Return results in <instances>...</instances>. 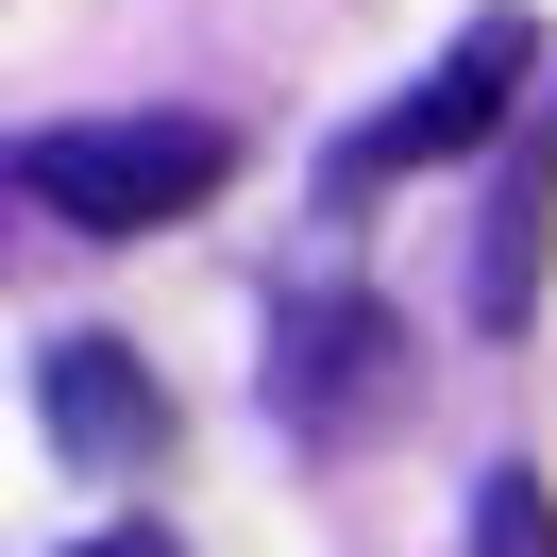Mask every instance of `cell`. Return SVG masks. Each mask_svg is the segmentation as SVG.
<instances>
[{"label": "cell", "instance_id": "cell-1", "mask_svg": "<svg viewBox=\"0 0 557 557\" xmlns=\"http://www.w3.org/2000/svg\"><path fill=\"white\" fill-rule=\"evenodd\" d=\"M17 186L51 220H85V237H170V220H203L237 186V136L220 119H51L17 152Z\"/></svg>", "mask_w": 557, "mask_h": 557}, {"label": "cell", "instance_id": "cell-2", "mask_svg": "<svg viewBox=\"0 0 557 557\" xmlns=\"http://www.w3.org/2000/svg\"><path fill=\"white\" fill-rule=\"evenodd\" d=\"M523 69H541V17H473V35H456L388 119H355V136H338V186H406V170H440V152H473L490 119L523 102Z\"/></svg>", "mask_w": 557, "mask_h": 557}, {"label": "cell", "instance_id": "cell-3", "mask_svg": "<svg viewBox=\"0 0 557 557\" xmlns=\"http://www.w3.org/2000/svg\"><path fill=\"white\" fill-rule=\"evenodd\" d=\"M388 372H406V338H388V305H287L271 338V406L305 422V440H338V422L388 406Z\"/></svg>", "mask_w": 557, "mask_h": 557}, {"label": "cell", "instance_id": "cell-4", "mask_svg": "<svg viewBox=\"0 0 557 557\" xmlns=\"http://www.w3.org/2000/svg\"><path fill=\"white\" fill-rule=\"evenodd\" d=\"M35 406H51V440H69L85 473H152V456H170V388H152L119 338H69L35 372Z\"/></svg>", "mask_w": 557, "mask_h": 557}, {"label": "cell", "instance_id": "cell-5", "mask_svg": "<svg viewBox=\"0 0 557 557\" xmlns=\"http://www.w3.org/2000/svg\"><path fill=\"white\" fill-rule=\"evenodd\" d=\"M541 220H557V85L523 69V152L490 186V253H473V321L490 338H523V305H541Z\"/></svg>", "mask_w": 557, "mask_h": 557}, {"label": "cell", "instance_id": "cell-6", "mask_svg": "<svg viewBox=\"0 0 557 557\" xmlns=\"http://www.w3.org/2000/svg\"><path fill=\"white\" fill-rule=\"evenodd\" d=\"M473 557H557V507H541V473H523V456L473 490Z\"/></svg>", "mask_w": 557, "mask_h": 557}, {"label": "cell", "instance_id": "cell-7", "mask_svg": "<svg viewBox=\"0 0 557 557\" xmlns=\"http://www.w3.org/2000/svg\"><path fill=\"white\" fill-rule=\"evenodd\" d=\"M69 557H170V523H102V541H69Z\"/></svg>", "mask_w": 557, "mask_h": 557}]
</instances>
